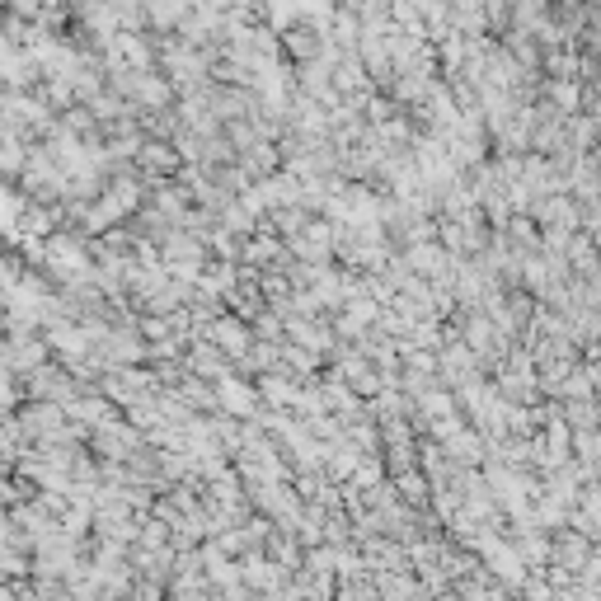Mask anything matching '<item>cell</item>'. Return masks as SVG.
Listing matches in <instances>:
<instances>
[{"mask_svg": "<svg viewBox=\"0 0 601 601\" xmlns=\"http://www.w3.org/2000/svg\"><path fill=\"white\" fill-rule=\"evenodd\" d=\"M47 259H52V268H57L62 278H80V273H90V259H85V249H80L71 235H57L52 249H47Z\"/></svg>", "mask_w": 601, "mask_h": 601, "instance_id": "obj_1", "label": "cell"}, {"mask_svg": "<svg viewBox=\"0 0 601 601\" xmlns=\"http://www.w3.org/2000/svg\"><path fill=\"white\" fill-rule=\"evenodd\" d=\"M207 334H212V343L226 357H245L249 348H254V343H249V329L235 320V315H231V320H226V315H221V320H212V329H207Z\"/></svg>", "mask_w": 601, "mask_h": 601, "instance_id": "obj_2", "label": "cell"}, {"mask_svg": "<svg viewBox=\"0 0 601 601\" xmlns=\"http://www.w3.org/2000/svg\"><path fill=\"white\" fill-rule=\"evenodd\" d=\"M287 52H292V57H301V66L320 62V57H324V33L315 29V24H306V19H301V24H292V29H287Z\"/></svg>", "mask_w": 601, "mask_h": 601, "instance_id": "obj_3", "label": "cell"}, {"mask_svg": "<svg viewBox=\"0 0 601 601\" xmlns=\"http://www.w3.org/2000/svg\"><path fill=\"white\" fill-rule=\"evenodd\" d=\"M216 395H221V404H231L235 414H259V400H254V390L240 386L235 376H221V381H216Z\"/></svg>", "mask_w": 601, "mask_h": 601, "instance_id": "obj_4", "label": "cell"}]
</instances>
